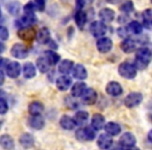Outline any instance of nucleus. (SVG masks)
<instances>
[{
  "mask_svg": "<svg viewBox=\"0 0 152 150\" xmlns=\"http://www.w3.org/2000/svg\"><path fill=\"white\" fill-rule=\"evenodd\" d=\"M152 61V51L150 49L146 48V47H142V48L137 49V53H135V61L134 66L137 69H145L148 67Z\"/></svg>",
  "mask_w": 152,
  "mask_h": 150,
  "instance_id": "f257e3e1",
  "label": "nucleus"
},
{
  "mask_svg": "<svg viewBox=\"0 0 152 150\" xmlns=\"http://www.w3.org/2000/svg\"><path fill=\"white\" fill-rule=\"evenodd\" d=\"M118 72L123 78L132 79L137 76V68L133 64L128 61H123L119 65Z\"/></svg>",
  "mask_w": 152,
  "mask_h": 150,
  "instance_id": "f03ea898",
  "label": "nucleus"
},
{
  "mask_svg": "<svg viewBox=\"0 0 152 150\" xmlns=\"http://www.w3.org/2000/svg\"><path fill=\"white\" fill-rule=\"evenodd\" d=\"M90 31L95 38H102L107 31V26L102 21H94L90 25Z\"/></svg>",
  "mask_w": 152,
  "mask_h": 150,
  "instance_id": "7ed1b4c3",
  "label": "nucleus"
},
{
  "mask_svg": "<svg viewBox=\"0 0 152 150\" xmlns=\"http://www.w3.org/2000/svg\"><path fill=\"white\" fill-rule=\"evenodd\" d=\"M75 137L78 141L89 142V141H93L95 139V132L90 127H83V128H79L78 130L76 131Z\"/></svg>",
  "mask_w": 152,
  "mask_h": 150,
  "instance_id": "20e7f679",
  "label": "nucleus"
},
{
  "mask_svg": "<svg viewBox=\"0 0 152 150\" xmlns=\"http://www.w3.org/2000/svg\"><path fill=\"white\" fill-rule=\"evenodd\" d=\"M142 100H143V95L141 93H139V92H133V93H130L126 96L124 103L128 108H132L139 105L142 102Z\"/></svg>",
  "mask_w": 152,
  "mask_h": 150,
  "instance_id": "39448f33",
  "label": "nucleus"
},
{
  "mask_svg": "<svg viewBox=\"0 0 152 150\" xmlns=\"http://www.w3.org/2000/svg\"><path fill=\"white\" fill-rule=\"evenodd\" d=\"M11 54L13 55L15 59H26V57L28 56V49L26 48L23 44L17 43V44L13 45V47H12Z\"/></svg>",
  "mask_w": 152,
  "mask_h": 150,
  "instance_id": "423d86ee",
  "label": "nucleus"
},
{
  "mask_svg": "<svg viewBox=\"0 0 152 150\" xmlns=\"http://www.w3.org/2000/svg\"><path fill=\"white\" fill-rule=\"evenodd\" d=\"M37 32L31 27H21L18 30V37L24 42H32L36 39Z\"/></svg>",
  "mask_w": 152,
  "mask_h": 150,
  "instance_id": "0eeeda50",
  "label": "nucleus"
},
{
  "mask_svg": "<svg viewBox=\"0 0 152 150\" xmlns=\"http://www.w3.org/2000/svg\"><path fill=\"white\" fill-rule=\"evenodd\" d=\"M96 47H97L98 51L101 53H107L112 50L113 48V41L110 38L106 37H102L99 38L96 43Z\"/></svg>",
  "mask_w": 152,
  "mask_h": 150,
  "instance_id": "6e6552de",
  "label": "nucleus"
},
{
  "mask_svg": "<svg viewBox=\"0 0 152 150\" xmlns=\"http://www.w3.org/2000/svg\"><path fill=\"white\" fill-rule=\"evenodd\" d=\"M98 16L100 18V21L104 22V23H110V22L114 21L115 17H116V14L115 11L112 9H108V7H104L101 9L98 13Z\"/></svg>",
  "mask_w": 152,
  "mask_h": 150,
  "instance_id": "1a4fd4ad",
  "label": "nucleus"
},
{
  "mask_svg": "<svg viewBox=\"0 0 152 150\" xmlns=\"http://www.w3.org/2000/svg\"><path fill=\"white\" fill-rule=\"evenodd\" d=\"M21 73V65L18 61H11L7 66V74L11 78H17Z\"/></svg>",
  "mask_w": 152,
  "mask_h": 150,
  "instance_id": "9d476101",
  "label": "nucleus"
},
{
  "mask_svg": "<svg viewBox=\"0 0 152 150\" xmlns=\"http://www.w3.org/2000/svg\"><path fill=\"white\" fill-rule=\"evenodd\" d=\"M105 91L108 95L114 96V97H117V96L121 95L123 92V89L121 87V85L117 81H110L106 85Z\"/></svg>",
  "mask_w": 152,
  "mask_h": 150,
  "instance_id": "9b49d317",
  "label": "nucleus"
},
{
  "mask_svg": "<svg viewBox=\"0 0 152 150\" xmlns=\"http://www.w3.org/2000/svg\"><path fill=\"white\" fill-rule=\"evenodd\" d=\"M36 39L40 44H48L51 41V34L48 28L42 27L36 34Z\"/></svg>",
  "mask_w": 152,
  "mask_h": 150,
  "instance_id": "f8f14e48",
  "label": "nucleus"
},
{
  "mask_svg": "<svg viewBox=\"0 0 152 150\" xmlns=\"http://www.w3.org/2000/svg\"><path fill=\"white\" fill-rule=\"evenodd\" d=\"M120 145H122L123 147H126V148H130V147H133L135 145V137L130 132H125L121 135L120 138Z\"/></svg>",
  "mask_w": 152,
  "mask_h": 150,
  "instance_id": "ddd939ff",
  "label": "nucleus"
},
{
  "mask_svg": "<svg viewBox=\"0 0 152 150\" xmlns=\"http://www.w3.org/2000/svg\"><path fill=\"white\" fill-rule=\"evenodd\" d=\"M120 47H121V49H122L123 52L131 53L132 51L135 50V48H137V44H135L134 40H132V39L125 38V39H123V41L121 42Z\"/></svg>",
  "mask_w": 152,
  "mask_h": 150,
  "instance_id": "4468645a",
  "label": "nucleus"
},
{
  "mask_svg": "<svg viewBox=\"0 0 152 150\" xmlns=\"http://www.w3.org/2000/svg\"><path fill=\"white\" fill-rule=\"evenodd\" d=\"M56 88L59 91H67L72 85V79L70 78L67 75H63V76H59L56 79Z\"/></svg>",
  "mask_w": 152,
  "mask_h": 150,
  "instance_id": "2eb2a0df",
  "label": "nucleus"
},
{
  "mask_svg": "<svg viewBox=\"0 0 152 150\" xmlns=\"http://www.w3.org/2000/svg\"><path fill=\"white\" fill-rule=\"evenodd\" d=\"M83 100L86 104H89V105H92L96 102L97 100V93L95 92V90L93 89H88L85 91V93L83 94Z\"/></svg>",
  "mask_w": 152,
  "mask_h": 150,
  "instance_id": "dca6fc26",
  "label": "nucleus"
},
{
  "mask_svg": "<svg viewBox=\"0 0 152 150\" xmlns=\"http://www.w3.org/2000/svg\"><path fill=\"white\" fill-rule=\"evenodd\" d=\"M87 90V85L83 81H77L71 88V94L73 97H81Z\"/></svg>",
  "mask_w": 152,
  "mask_h": 150,
  "instance_id": "f3484780",
  "label": "nucleus"
},
{
  "mask_svg": "<svg viewBox=\"0 0 152 150\" xmlns=\"http://www.w3.org/2000/svg\"><path fill=\"white\" fill-rule=\"evenodd\" d=\"M97 144L99 146V148H101V149H108L113 145L112 135H107V133H103V135H101L98 138Z\"/></svg>",
  "mask_w": 152,
  "mask_h": 150,
  "instance_id": "a211bd4d",
  "label": "nucleus"
},
{
  "mask_svg": "<svg viewBox=\"0 0 152 150\" xmlns=\"http://www.w3.org/2000/svg\"><path fill=\"white\" fill-rule=\"evenodd\" d=\"M28 124L31 128L39 130V129H42L44 127L45 121L43 117H41V115H37V116L30 117V119L28 120Z\"/></svg>",
  "mask_w": 152,
  "mask_h": 150,
  "instance_id": "6ab92c4d",
  "label": "nucleus"
},
{
  "mask_svg": "<svg viewBox=\"0 0 152 150\" xmlns=\"http://www.w3.org/2000/svg\"><path fill=\"white\" fill-rule=\"evenodd\" d=\"M74 19H75L76 25L78 26L80 29H83V26L86 25V23H87V21H88V16L83 10H78V11L76 12Z\"/></svg>",
  "mask_w": 152,
  "mask_h": 150,
  "instance_id": "aec40b11",
  "label": "nucleus"
},
{
  "mask_svg": "<svg viewBox=\"0 0 152 150\" xmlns=\"http://www.w3.org/2000/svg\"><path fill=\"white\" fill-rule=\"evenodd\" d=\"M73 76L77 79H80V80H83V79L87 78L88 72L81 64H78L75 67H73Z\"/></svg>",
  "mask_w": 152,
  "mask_h": 150,
  "instance_id": "412c9836",
  "label": "nucleus"
},
{
  "mask_svg": "<svg viewBox=\"0 0 152 150\" xmlns=\"http://www.w3.org/2000/svg\"><path fill=\"white\" fill-rule=\"evenodd\" d=\"M92 127L95 130H100L103 128L104 123H105V119L102 115L100 114H94L93 118H92Z\"/></svg>",
  "mask_w": 152,
  "mask_h": 150,
  "instance_id": "4be33fe9",
  "label": "nucleus"
},
{
  "mask_svg": "<svg viewBox=\"0 0 152 150\" xmlns=\"http://www.w3.org/2000/svg\"><path fill=\"white\" fill-rule=\"evenodd\" d=\"M0 145H1L2 148H4L5 150H13L14 147H15L13 138L7 135H3L0 137Z\"/></svg>",
  "mask_w": 152,
  "mask_h": 150,
  "instance_id": "5701e85b",
  "label": "nucleus"
},
{
  "mask_svg": "<svg viewBox=\"0 0 152 150\" xmlns=\"http://www.w3.org/2000/svg\"><path fill=\"white\" fill-rule=\"evenodd\" d=\"M74 67V63L72 61H69V59H64L61 61V63L59 64L58 70L63 75H68V74L71 73V71L73 70Z\"/></svg>",
  "mask_w": 152,
  "mask_h": 150,
  "instance_id": "b1692460",
  "label": "nucleus"
},
{
  "mask_svg": "<svg viewBox=\"0 0 152 150\" xmlns=\"http://www.w3.org/2000/svg\"><path fill=\"white\" fill-rule=\"evenodd\" d=\"M36 73H37V70L36 67L32 63H26L24 64L23 66V75L25 78H34L36 76Z\"/></svg>",
  "mask_w": 152,
  "mask_h": 150,
  "instance_id": "393cba45",
  "label": "nucleus"
},
{
  "mask_svg": "<svg viewBox=\"0 0 152 150\" xmlns=\"http://www.w3.org/2000/svg\"><path fill=\"white\" fill-rule=\"evenodd\" d=\"M104 129L110 135H117L121 132V127L116 122H108L104 125Z\"/></svg>",
  "mask_w": 152,
  "mask_h": 150,
  "instance_id": "a878e982",
  "label": "nucleus"
},
{
  "mask_svg": "<svg viewBox=\"0 0 152 150\" xmlns=\"http://www.w3.org/2000/svg\"><path fill=\"white\" fill-rule=\"evenodd\" d=\"M50 64L47 61V59L45 56H40L37 59V68L39 69V71L41 73H47L50 69Z\"/></svg>",
  "mask_w": 152,
  "mask_h": 150,
  "instance_id": "bb28decb",
  "label": "nucleus"
},
{
  "mask_svg": "<svg viewBox=\"0 0 152 150\" xmlns=\"http://www.w3.org/2000/svg\"><path fill=\"white\" fill-rule=\"evenodd\" d=\"M59 124H61V126L63 127L64 129H67V130H72V129L76 126L75 120L68 116L61 117V121H59Z\"/></svg>",
  "mask_w": 152,
  "mask_h": 150,
  "instance_id": "cd10ccee",
  "label": "nucleus"
},
{
  "mask_svg": "<svg viewBox=\"0 0 152 150\" xmlns=\"http://www.w3.org/2000/svg\"><path fill=\"white\" fill-rule=\"evenodd\" d=\"M44 110V106L41 102L34 101L29 104L28 106V112L31 116H37V115H41V113Z\"/></svg>",
  "mask_w": 152,
  "mask_h": 150,
  "instance_id": "c85d7f7f",
  "label": "nucleus"
},
{
  "mask_svg": "<svg viewBox=\"0 0 152 150\" xmlns=\"http://www.w3.org/2000/svg\"><path fill=\"white\" fill-rule=\"evenodd\" d=\"M127 31L130 32V34H141L142 31H143V26L140 22L137 21H131L129 22V24L126 27Z\"/></svg>",
  "mask_w": 152,
  "mask_h": 150,
  "instance_id": "c756f323",
  "label": "nucleus"
},
{
  "mask_svg": "<svg viewBox=\"0 0 152 150\" xmlns=\"http://www.w3.org/2000/svg\"><path fill=\"white\" fill-rule=\"evenodd\" d=\"M44 56L46 57L47 61H49V64H50L51 66L56 65V64L61 61V56H59V54H57V53L55 52V51H53V50L45 51Z\"/></svg>",
  "mask_w": 152,
  "mask_h": 150,
  "instance_id": "7c9ffc66",
  "label": "nucleus"
},
{
  "mask_svg": "<svg viewBox=\"0 0 152 150\" xmlns=\"http://www.w3.org/2000/svg\"><path fill=\"white\" fill-rule=\"evenodd\" d=\"M20 24L22 27H30L31 25H34L37 22V17L36 15H24L23 17L20 19Z\"/></svg>",
  "mask_w": 152,
  "mask_h": 150,
  "instance_id": "2f4dec72",
  "label": "nucleus"
},
{
  "mask_svg": "<svg viewBox=\"0 0 152 150\" xmlns=\"http://www.w3.org/2000/svg\"><path fill=\"white\" fill-rule=\"evenodd\" d=\"M74 120H75L76 125H85L86 123L89 120V114L87 112H83V110H80V112L76 113L75 117H74Z\"/></svg>",
  "mask_w": 152,
  "mask_h": 150,
  "instance_id": "473e14b6",
  "label": "nucleus"
},
{
  "mask_svg": "<svg viewBox=\"0 0 152 150\" xmlns=\"http://www.w3.org/2000/svg\"><path fill=\"white\" fill-rule=\"evenodd\" d=\"M34 138L29 133H23V135L20 137V144L23 146L24 148H30L34 145Z\"/></svg>",
  "mask_w": 152,
  "mask_h": 150,
  "instance_id": "72a5a7b5",
  "label": "nucleus"
},
{
  "mask_svg": "<svg viewBox=\"0 0 152 150\" xmlns=\"http://www.w3.org/2000/svg\"><path fill=\"white\" fill-rule=\"evenodd\" d=\"M7 11L11 15L13 16H18L21 11V4L19 1H12L7 4Z\"/></svg>",
  "mask_w": 152,
  "mask_h": 150,
  "instance_id": "f704fd0d",
  "label": "nucleus"
},
{
  "mask_svg": "<svg viewBox=\"0 0 152 150\" xmlns=\"http://www.w3.org/2000/svg\"><path fill=\"white\" fill-rule=\"evenodd\" d=\"M120 11L122 12V13L126 14V15L132 13V12L134 11V5H133V2L131 1V0H125L124 2L121 3Z\"/></svg>",
  "mask_w": 152,
  "mask_h": 150,
  "instance_id": "c9c22d12",
  "label": "nucleus"
},
{
  "mask_svg": "<svg viewBox=\"0 0 152 150\" xmlns=\"http://www.w3.org/2000/svg\"><path fill=\"white\" fill-rule=\"evenodd\" d=\"M23 11H24V14H25V15H34V12H36V7H34V2L30 1V2L26 3L23 7Z\"/></svg>",
  "mask_w": 152,
  "mask_h": 150,
  "instance_id": "e433bc0d",
  "label": "nucleus"
},
{
  "mask_svg": "<svg viewBox=\"0 0 152 150\" xmlns=\"http://www.w3.org/2000/svg\"><path fill=\"white\" fill-rule=\"evenodd\" d=\"M143 19H144L145 24L151 23V22H152V10L148 9V10H146V11L144 12V13H143Z\"/></svg>",
  "mask_w": 152,
  "mask_h": 150,
  "instance_id": "4c0bfd02",
  "label": "nucleus"
},
{
  "mask_svg": "<svg viewBox=\"0 0 152 150\" xmlns=\"http://www.w3.org/2000/svg\"><path fill=\"white\" fill-rule=\"evenodd\" d=\"M9 30L5 26L0 25V41H7L9 39Z\"/></svg>",
  "mask_w": 152,
  "mask_h": 150,
  "instance_id": "58836bf2",
  "label": "nucleus"
},
{
  "mask_svg": "<svg viewBox=\"0 0 152 150\" xmlns=\"http://www.w3.org/2000/svg\"><path fill=\"white\" fill-rule=\"evenodd\" d=\"M34 7H36V11L39 12H43L45 9V0H34Z\"/></svg>",
  "mask_w": 152,
  "mask_h": 150,
  "instance_id": "ea45409f",
  "label": "nucleus"
},
{
  "mask_svg": "<svg viewBox=\"0 0 152 150\" xmlns=\"http://www.w3.org/2000/svg\"><path fill=\"white\" fill-rule=\"evenodd\" d=\"M9 110V105H7V102L3 98H0V115H3L7 112Z\"/></svg>",
  "mask_w": 152,
  "mask_h": 150,
  "instance_id": "a19ab883",
  "label": "nucleus"
},
{
  "mask_svg": "<svg viewBox=\"0 0 152 150\" xmlns=\"http://www.w3.org/2000/svg\"><path fill=\"white\" fill-rule=\"evenodd\" d=\"M118 34L121 38L125 39V38H128V31H127L126 27H121L118 29Z\"/></svg>",
  "mask_w": 152,
  "mask_h": 150,
  "instance_id": "79ce46f5",
  "label": "nucleus"
},
{
  "mask_svg": "<svg viewBox=\"0 0 152 150\" xmlns=\"http://www.w3.org/2000/svg\"><path fill=\"white\" fill-rule=\"evenodd\" d=\"M76 5H77V9L78 10H83L87 5L86 0H76Z\"/></svg>",
  "mask_w": 152,
  "mask_h": 150,
  "instance_id": "37998d69",
  "label": "nucleus"
},
{
  "mask_svg": "<svg viewBox=\"0 0 152 150\" xmlns=\"http://www.w3.org/2000/svg\"><path fill=\"white\" fill-rule=\"evenodd\" d=\"M4 80H5V75L2 70H0V86H2L4 83Z\"/></svg>",
  "mask_w": 152,
  "mask_h": 150,
  "instance_id": "c03bdc74",
  "label": "nucleus"
},
{
  "mask_svg": "<svg viewBox=\"0 0 152 150\" xmlns=\"http://www.w3.org/2000/svg\"><path fill=\"white\" fill-rule=\"evenodd\" d=\"M106 2L110 3V4H117L121 1V0H105Z\"/></svg>",
  "mask_w": 152,
  "mask_h": 150,
  "instance_id": "a18cd8bd",
  "label": "nucleus"
},
{
  "mask_svg": "<svg viewBox=\"0 0 152 150\" xmlns=\"http://www.w3.org/2000/svg\"><path fill=\"white\" fill-rule=\"evenodd\" d=\"M148 140L152 143V129L148 132Z\"/></svg>",
  "mask_w": 152,
  "mask_h": 150,
  "instance_id": "49530a36",
  "label": "nucleus"
},
{
  "mask_svg": "<svg viewBox=\"0 0 152 150\" xmlns=\"http://www.w3.org/2000/svg\"><path fill=\"white\" fill-rule=\"evenodd\" d=\"M4 49H5V46L2 44V43L0 42V52H3V51H4Z\"/></svg>",
  "mask_w": 152,
  "mask_h": 150,
  "instance_id": "de8ad7c7",
  "label": "nucleus"
},
{
  "mask_svg": "<svg viewBox=\"0 0 152 150\" xmlns=\"http://www.w3.org/2000/svg\"><path fill=\"white\" fill-rule=\"evenodd\" d=\"M94 2V0H86V3L87 4H91V3Z\"/></svg>",
  "mask_w": 152,
  "mask_h": 150,
  "instance_id": "09e8293b",
  "label": "nucleus"
},
{
  "mask_svg": "<svg viewBox=\"0 0 152 150\" xmlns=\"http://www.w3.org/2000/svg\"><path fill=\"white\" fill-rule=\"evenodd\" d=\"M126 150H140L139 148H133V147H130V148H127Z\"/></svg>",
  "mask_w": 152,
  "mask_h": 150,
  "instance_id": "8fccbe9b",
  "label": "nucleus"
},
{
  "mask_svg": "<svg viewBox=\"0 0 152 150\" xmlns=\"http://www.w3.org/2000/svg\"><path fill=\"white\" fill-rule=\"evenodd\" d=\"M2 64H3V59L1 56H0V66L2 65Z\"/></svg>",
  "mask_w": 152,
  "mask_h": 150,
  "instance_id": "3c124183",
  "label": "nucleus"
},
{
  "mask_svg": "<svg viewBox=\"0 0 152 150\" xmlns=\"http://www.w3.org/2000/svg\"><path fill=\"white\" fill-rule=\"evenodd\" d=\"M0 17H1V10H0Z\"/></svg>",
  "mask_w": 152,
  "mask_h": 150,
  "instance_id": "603ef678",
  "label": "nucleus"
},
{
  "mask_svg": "<svg viewBox=\"0 0 152 150\" xmlns=\"http://www.w3.org/2000/svg\"><path fill=\"white\" fill-rule=\"evenodd\" d=\"M151 3H152V0H151Z\"/></svg>",
  "mask_w": 152,
  "mask_h": 150,
  "instance_id": "864d4df0",
  "label": "nucleus"
},
{
  "mask_svg": "<svg viewBox=\"0 0 152 150\" xmlns=\"http://www.w3.org/2000/svg\"><path fill=\"white\" fill-rule=\"evenodd\" d=\"M151 24H152V22H151Z\"/></svg>",
  "mask_w": 152,
  "mask_h": 150,
  "instance_id": "5fc2aeb1",
  "label": "nucleus"
}]
</instances>
